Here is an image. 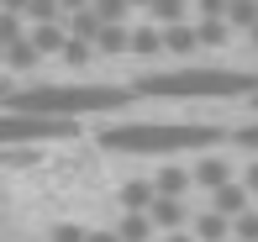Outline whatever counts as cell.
<instances>
[{"label":"cell","instance_id":"obj_26","mask_svg":"<svg viewBox=\"0 0 258 242\" xmlns=\"http://www.w3.org/2000/svg\"><path fill=\"white\" fill-rule=\"evenodd\" d=\"M253 111H258V95H253Z\"/></svg>","mask_w":258,"mask_h":242},{"label":"cell","instance_id":"obj_5","mask_svg":"<svg viewBox=\"0 0 258 242\" xmlns=\"http://www.w3.org/2000/svg\"><path fill=\"white\" fill-rule=\"evenodd\" d=\"M148 221H153V232L163 237V232H190V200H184V195H153V205H148Z\"/></svg>","mask_w":258,"mask_h":242},{"label":"cell","instance_id":"obj_16","mask_svg":"<svg viewBox=\"0 0 258 242\" xmlns=\"http://www.w3.org/2000/svg\"><path fill=\"white\" fill-rule=\"evenodd\" d=\"M195 37H201V48H227L232 27L227 21H195Z\"/></svg>","mask_w":258,"mask_h":242},{"label":"cell","instance_id":"obj_17","mask_svg":"<svg viewBox=\"0 0 258 242\" xmlns=\"http://www.w3.org/2000/svg\"><path fill=\"white\" fill-rule=\"evenodd\" d=\"M232 237H237V242H258V211H253V205L232 221Z\"/></svg>","mask_w":258,"mask_h":242},{"label":"cell","instance_id":"obj_22","mask_svg":"<svg viewBox=\"0 0 258 242\" xmlns=\"http://www.w3.org/2000/svg\"><path fill=\"white\" fill-rule=\"evenodd\" d=\"M153 242H195L190 232H163V237H153Z\"/></svg>","mask_w":258,"mask_h":242},{"label":"cell","instance_id":"obj_10","mask_svg":"<svg viewBox=\"0 0 258 242\" xmlns=\"http://www.w3.org/2000/svg\"><path fill=\"white\" fill-rule=\"evenodd\" d=\"M190 237L195 242H227L232 237V221H221L216 211H195L190 216Z\"/></svg>","mask_w":258,"mask_h":242},{"label":"cell","instance_id":"obj_4","mask_svg":"<svg viewBox=\"0 0 258 242\" xmlns=\"http://www.w3.org/2000/svg\"><path fill=\"white\" fill-rule=\"evenodd\" d=\"M79 121H53V116H27V111L0 106V147H42V142H69Z\"/></svg>","mask_w":258,"mask_h":242},{"label":"cell","instance_id":"obj_29","mask_svg":"<svg viewBox=\"0 0 258 242\" xmlns=\"http://www.w3.org/2000/svg\"><path fill=\"white\" fill-rule=\"evenodd\" d=\"M190 6H195V0H190Z\"/></svg>","mask_w":258,"mask_h":242},{"label":"cell","instance_id":"obj_20","mask_svg":"<svg viewBox=\"0 0 258 242\" xmlns=\"http://www.w3.org/2000/svg\"><path fill=\"white\" fill-rule=\"evenodd\" d=\"M237 184H242V190H248V195H253V200H258V158H253V164H248V169H242V179H237Z\"/></svg>","mask_w":258,"mask_h":242},{"label":"cell","instance_id":"obj_18","mask_svg":"<svg viewBox=\"0 0 258 242\" xmlns=\"http://www.w3.org/2000/svg\"><path fill=\"white\" fill-rule=\"evenodd\" d=\"M48 237H53V242H85V226H74V221H58Z\"/></svg>","mask_w":258,"mask_h":242},{"label":"cell","instance_id":"obj_15","mask_svg":"<svg viewBox=\"0 0 258 242\" xmlns=\"http://www.w3.org/2000/svg\"><path fill=\"white\" fill-rule=\"evenodd\" d=\"M126 53L158 58V53H163V27H132V48H126Z\"/></svg>","mask_w":258,"mask_h":242},{"label":"cell","instance_id":"obj_28","mask_svg":"<svg viewBox=\"0 0 258 242\" xmlns=\"http://www.w3.org/2000/svg\"><path fill=\"white\" fill-rule=\"evenodd\" d=\"M253 211H258V200H253Z\"/></svg>","mask_w":258,"mask_h":242},{"label":"cell","instance_id":"obj_14","mask_svg":"<svg viewBox=\"0 0 258 242\" xmlns=\"http://www.w3.org/2000/svg\"><path fill=\"white\" fill-rule=\"evenodd\" d=\"M126 48H132V27H100L95 32V53H105V58H116Z\"/></svg>","mask_w":258,"mask_h":242},{"label":"cell","instance_id":"obj_19","mask_svg":"<svg viewBox=\"0 0 258 242\" xmlns=\"http://www.w3.org/2000/svg\"><path fill=\"white\" fill-rule=\"evenodd\" d=\"M237 147H248V153H258V121H248V126H237Z\"/></svg>","mask_w":258,"mask_h":242},{"label":"cell","instance_id":"obj_21","mask_svg":"<svg viewBox=\"0 0 258 242\" xmlns=\"http://www.w3.org/2000/svg\"><path fill=\"white\" fill-rule=\"evenodd\" d=\"M6 158L11 164H37V153H0V164H6Z\"/></svg>","mask_w":258,"mask_h":242},{"label":"cell","instance_id":"obj_11","mask_svg":"<svg viewBox=\"0 0 258 242\" xmlns=\"http://www.w3.org/2000/svg\"><path fill=\"white\" fill-rule=\"evenodd\" d=\"M111 232L121 237V242H153V237H158V232H153V221H148L143 211H137V216H132V211H121V221H116Z\"/></svg>","mask_w":258,"mask_h":242},{"label":"cell","instance_id":"obj_12","mask_svg":"<svg viewBox=\"0 0 258 242\" xmlns=\"http://www.w3.org/2000/svg\"><path fill=\"white\" fill-rule=\"evenodd\" d=\"M184 11H190V0H153L148 6V27H179Z\"/></svg>","mask_w":258,"mask_h":242},{"label":"cell","instance_id":"obj_23","mask_svg":"<svg viewBox=\"0 0 258 242\" xmlns=\"http://www.w3.org/2000/svg\"><path fill=\"white\" fill-rule=\"evenodd\" d=\"M148 6H153V0H132V11H148Z\"/></svg>","mask_w":258,"mask_h":242},{"label":"cell","instance_id":"obj_13","mask_svg":"<svg viewBox=\"0 0 258 242\" xmlns=\"http://www.w3.org/2000/svg\"><path fill=\"white\" fill-rule=\"evenodd\" d=\"M148 205H153V179H126L121 184V211H148Z\"/></svg>","mask_w":258,"mask_h":242},{"label":"cell","instance_id":"obj_24","mask_svg":"<svg viewBox=\"0 0 258 242\" xmlns=\"http://www.w3.org/2000/svg\"><path fill=\"white\" fill-rule=\"evenodd\" d=\"M248 42H253V48H258V27H253V32H248Z\"/></svg>","mask_w":258,"mask_h":242},{"label":"cell","instance_id":"obj_27","mask_svg":"<svg viewBox=\"0 0 258 242\" xmlns=\"http://www.w3.org/2000/svg\"><path fill=\"white\" fill-rule=\"evenodd\" d=\"M227 242H237V237H227Z\"/></svg>","mask_w":258,"mask_h":242},{"label":"cell","instance_id":"obj_2","mask_svg":"<svg viewBox=\"0 0 258 242\" xmlns=\"http://www.w3.org/2000/svg\"><path fill=\"white\" fill-rule=\"evenodd\" d=\"M221 142H227V126H216V121H121L100 132L105 153H126V158L206 153V147H221Z\"/></svg>","mask_w":258,"mask_h":242},{"label":"cell","instance_id":"obj_1","mask_svg":"<svg viewBox=\"0 0 258 242\" xmlns=\"http://www.w3.org/2000/svg\"><path fill=\"white\" fill-rule=\"evenodd\" d=\"M132 95H148V100H242V95H258V68H195V63H179V68H148L137 74Z\"/></svg>","mask_w":258,"mask_h":242},{"label":"cell","instance_id":"obj_7","mask_svg":"<svg viewBox=\"0 0 258 242\" xmlns=\"http://www.w3.org/2000/svg\"><path fill=\"white\" fill-rule=\"evenodd\" d=\"M248 205H253V195L242 190L237 179H232V184H221V190H211V200H206V211H216L221 221H237V216L248 211Z\"/></svg>","mask_w":258,"mask_h":242},{"label":"cell","instance_id":"obj_25","mask_svg":"<svg viewBox=\"0 0 258 242\" xmlns=\"http://www.w3.org/2000/svg\"><path fill=\"white\" fill-rule=\"evenodd\" d=\"M6 90H11V85H6V79H0V100H6Z\"/></svg>","mask_w":258,"mask_h":242},{"label":"cell","instance_id":"obj_6","mask_svg":"<svg viewBox=\"0 0 258 242\" xmlns=\"http://www.w3.org/2000/svg\"><path fill=\"white\" fill-rule=\"evenodd\" d=\"M190 179H195V190H206V195H211V190H221V184H232V179H237V169H232L221 153H206L201 164L190 169Z\"/></svg>","mask_w":258,"mask_h":242},{"label":"cell","instance_id":"obj_3","mask_svg":"<svg viewBox=\"0 0 258 242\" xmlns=\"http://www.w3.org/2000/svg\"><path fill=\"white\" fill-rule=\"evenodd\" d=\"M126 85H27V90H6L0 106L6 111H27V116H53V121H85L100 111H121L132 106Z\"/></svg>","mask_w":258,"mask_h":242},{"label":"cell","instance_id":"obj_9","mask_svg":"<svg viewBox=\"0 0 258 242\" xmlns=\"http://www.w3.org/2000/svg\"><path fill=\"white\" fill-rule=\"evenodd\" d=\"M190 190H195V179L184 164H163L153 174V195H190Z\"/></svg>","mask_w":258,"mask_h":242},{"label":"cell","instance_id":"obj_8","mask_svg":"<svg viewBox=\"0 0 258 242\" xmlns=\"http://www.w3.org/2000/svg\"><path fill=\"white\" fill-rule=\"evenodd\" d=\"M163 53H174V58H195V53H201V37H195V21H179V27H163Z\"/></svg>","mask_w":258,"mask_h":242}]
</instances>
